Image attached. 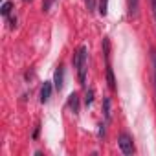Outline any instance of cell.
I'll list each match as a JSON object with an SVG mask.
<instances>
[{"mask_svg":"<svg viewBox=\"0 0 156 156\" xmlns=\"http://www.w3.org/2000/svg\"><path fill=\"white\" fill-rule=\"evenodd\" d=\"M73 66L77 70V79L81 85L87 83V72H88V50L87 46H81L73 55Z\"/></svg>","mask_w":156,"mask_h":156,"instance_id":"cell-1","label":"cell"},{"mask_svg":"<svg viewBox=\"0 0 156 156\" xmlns=\"http://www.w3.org/2000/svg\"><path fill=\"white\" fill-rule=\"evenodd\" d=\"M118 145H119V149H121L123 154H132V152H134V141H132V138H130L127 132L119 134V138H118Z\"/></svg>","mask_w":156,"mask_h":156,"instance_id":"cell-2","label":"cell"},{"mask_svg":"<svg viewBox=\"0 0 156 156\" xmlns=\"http://www.w3.org/2000/svg\"><path fill=\"white\" fill-rule=\"evenodd\" d=\"M53 87H55L57 92H61L62 87H64V68L62 66H59L53 73Z\"/></svg>","mask_w":156,"mask_h":156,"instance_id":"cell-3","label":"cell"},{"mask_svg":"<svg viewBox=\"0 0 156 156\" xmlns=\"http://www.w3.org/2000/svg\"><path fill=\"white\" fill-rule=\"evenodd\" d=\"M50 98H51V83L46 81L42 85V88H41V103H48Z\"/></svg>","mask_w":156,"mask_h":156,"instance_id":"cell-4","label":"cell"},{"mask_svg":"<svg viewBox=\"0 0 156 156\" xmlns=\"http://www.w3.org/2000/svg\"><path fill=\"white\" fill-rule=\"evenodd\" d=\"M68 107L73 110V114H77V112H79V96H77L75 92L68 98Z\"/></svg>","mask_w":156,"mask_h":156,"instance_id":"cell-5","label":"cell"},{"mask_svg":"<svg viewBox=\"0 0 156 156\" xmlns=\"http://www.w3.org/2000/svg\"><path fill=\"white\" fill-rule=\"evenodd\" d=\"M107 81H108L110 90H116V79H114V73H112V68H110L108 59H107Z\"/></svg>","mask_w":156,"mask_h":156,"instance_id":"cell-6","label":"cell"},{"mask_svg":"<svg viewBox=\"0 0 156 156\" xmlns=\"http://www.w3.org/2000/svg\"><path fill=\"white\" fill-rule=\"evenodd\" d=\"M151 64H152V85H154V96H156V50L151 51Z\"/></svg>","mask_w":156,"mask_h":156,"instance_id":"cell-7","label":"cell"},{"mask_svg":"<svg viewBox=\"0 0 156 156\" xmlns=\"http://www.w3.org/2000/svg\"><path fill=\"white\" fill-rule=\"evenodd\" d=\"M127 4H129V15L136 17L138 15V8H140V0H127Z\"/></svg>","mask_w":156,"mask_h":156,"instance_id":"cell-8","label":"cell"},{"mask_svg":"<svg viewBox=\"0 0 156 156\" xmlns=\"http://www.w3.org/2000/svg\"><path fill=\"white\" fill-rule=\"evenodd\" d=\"M99 13L103 17L108 13V0H99Z\"/></svg>","mask_w":156,"mask_h":156,"instance_id":"cell-9","label":"cell"},{"mask_svg":"<svg viewBox=\"0 0 156 156\" xmlns=\"http://www.w3.org/2000/svg\"><path fill=\"white\" fill-rule=\"evenodd\" d=\"M11 8H13V4H11V2H4V4H2V9H0V11H2V15H4V17H8V15H9V11H11Z\"/></svg>","mask_w":156,"mask_h":156,"instance_id":"cell-10","label":"cell"},{"mask_svg":"<svg viewBox=\"0 0 156 156\" xmlns=\"http://www.w3.org/2000/svg\"><path fill=\"white\" fill-rule=\"evenodd\" d=\"M105 118H107V123L110 121V99L107 98L105 99Z\"/></svg>","mask_w":156,"mask_h":156,"instance_id":"cell-11","label":"cell"},{"mask_svg":"<svg viewBox=\"0 0 156 156\" xmlns=\"http://www.w3.org/2000/svg\"><path fill=\"white\" fill-rule=\"evenodd\" d=\"M92 101H94V92L88 90V92H87V98H85V103H87V105H92Z\"/></svg>","mask_w":156,"mask_h":156,"instance_id":"cell-12","label":"cell"},{"mask_svg":"<svg viewBox=\"0 0 156 156\" xmlns=\"http://www.w3.org/2000/svg\"><path fill=\"white\" fill-rule=\"evenodd\" d=\"M85 4H87V9L88 11H94L96 9V0H85Z\"/></svg>","mask_w":156,"mask_h":156,"instance_id":"cell-13","label":"cell"},{"mask_svg":"<svg viewBox=\"0 0 156 156\" xmlns=\"http://www.w3.org/2000/svg\"><path fill=\"white\" fill-rule=\"evenodd\" d=\"M151 9H152V15H154V20H156V0H151Z\"/></svg>","mask_w":156,"mask_h":156,"instance_id":"cell-14","label":"cell"},{"mask_svg":"<svg viewBox=\"0 0 156 156\" xmlns=\"http://www.w3.org/2000/svg\"><path fill=\"white\" fill-rule=\"evenodd\" d=\"M24 2H30V0H24Z\"/></svg>","mask_w":156,"mask_h":156,"instance_id":"cell-15","label":"cell"}]
</instances>
